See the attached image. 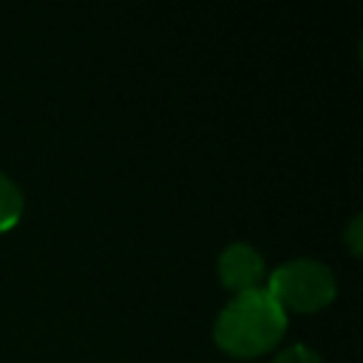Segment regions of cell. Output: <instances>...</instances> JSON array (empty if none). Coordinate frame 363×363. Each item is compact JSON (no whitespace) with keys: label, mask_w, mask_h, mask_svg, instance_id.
Segmentation results:
<instances>
[{"label":"cell","mask_w":363,"mask_h":363,"mask_svg":"<svg viewBox=\"0 0 363 363\" xmlns=\"http://www.w3.org/2000/svg\"><path fill=\"white\" fill-rule=\"evenodd\" d=\"M286 312L269 298L267 289H250L235 295L213 323L216 346L238 360H252L272 352L286 335Z\"/></svg>","instance_id":"1"},{"label":"cell","mask_w":363,"mask_h":363,"mask_svg":"<svg viewBox=\"0 0 363 363\" xmlns=\"http://www.w3.org/2000/svg\"><path fill=\"white\" fill-rule=\"evenodd\" d=\"M269 298L289 315H309L329 306L337 295L335 272L315 258H295L272 269L267 281Z\"/></svg>","instance_id":"2"},{"label":"cell","mask_w":363,"mask_h":363,"mask_svg":"<svg viewBox=\"0 0 363 363\" xmlns=\"http://www.w3.org/2000/svg\"><path fill=\"white\" fill-rule=\"evenodd\" d=\"M216 272H218V284L235 295L241 292H250V289H258V284L264 281V258L255 247L250 244H227L218 255V264H216Z\"/></svg>","instance_id":"3"},{"label":"cell","mask_w":363,"mask_h":363,"mask_svg":"<svg viewBox=\"0 0 363 363\" xmlns=\"http://www.w3.org/2000/svg\"><path fill=\"white\" fill-rule=\"evenodd\" d=\"M23 190L6 176L0 173V233H9L17 227V221L23 218Z\"/></svg>","instance_id":"4"},{"label":"cell","mask_w":363,"mask_h":363,"mask_svg":"<svg viewBox=\"0 0 363 363\" xmlns=\"http://www.w3.org/2000/svg\"><path fill=\"white\" fill-rule=\"evenodd\" d=\"M272 363H323V360H320V354L315 349H309L303 343H292L284 352H278V357Z\"/></svg>","instance_id":"5"},{"label":"cell","mask_w":363,"mask_h":363,"mask_svg":"<svg viewBox=\"0 0 363 363\" xmlns=\"http://www.w3.org/2000/svg\"><path fill=\"white\" fill-rule=\"evenodd\" d=\"M363 218L360 216H354L352 221H349V227H346V233H343V241L349 244V252L352 255H360V250H363V241H360V233H363Z\"/></svg>","instance_id":"6"}]
</instances>
